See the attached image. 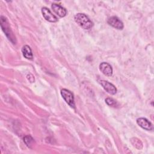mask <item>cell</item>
<instances>
[{
	"instance_id": "obj_1",
	"label": "cell",
	"mask_w": 154,
	"mask_h": 154,
	"mask_svg": "<svg viewBox=\"0 0 154 154\" xmlns=\"http://www.w3.org/2000/svg\"><path fill=\"white\" fill-rule=\"evenodd\" d=\"M74 19L77 24L84 29H90L93 26L91 20L84 13H77Z\"/></svg>"
},
{
	"instance_id": "obj_2",
	"label": "cell",
	"mask_w": 154,
	"mask_h": 154,
	"mask_svg": "<svg viewBox=\"0 0 154 154\" xmlns=\"http://www.w3.org/2000/svg\"><path fill=\"white\" fill-rule=\"evenodd\" d=\"M0 23H1V27L5 33V35L8 38V39L13 44L16 43V38L15 36L13 35V33L10 29V27L9 26L8 22L6 17H5L3 16H1L0 18Z\"/></svg>"
},
{
	"instance_id": "obj_3",
	"label": "cell",
	"mask_w": 154,
	"mask_h": 154,
	"mask_svg": "<svg viewBox=\"0 0 154 154\" xmlns=\"http://www.w3.org/2000/svg\"><path fill=\"white\" fill-rule=\"evenodd\" d=\"M61 95L66 102L72 108H75V100L73 93L69 90L63 88L61 90Z\"/></svg>"
},
{
	"instance_id": "obj_4",
	"label": "cell",
	"mask_w": 154,
	"mask_h": 154,
	"mask_svg": "<svg viewBox=\"0 0 154 154\" xmlns=\"http://www.w3.org/2000/svg\"><path fill=\"white\" fill-rule=\"evenodd\" d=\"M99 83L102 86L106 91L111 94H115L117 93V88L116 87L109 82L105 80H100L99 81Z\"/></svg>"
},
{
	"instance_id": "obj_5",
	"label": "cell",
	"mask_w": 154,
	"mask_h": 154,
	"mask_svg": "<svg viewBox=\"0 0 154 154\" xmlns=\"http://www.w3.org/2000/svg\"><path fill=\"white\" fill-rule=\"evenodd\" d=\"M42 13L43 17L50 22H56L58 21L57 17L54 15L50 10L46 7H43L42 8Z\"/></svg>"
},
{
	"instance_id": "obj_6",
	"label": "cell",
	"mask_w": 154,
	"mask_h": 154,
	"mask_svg": "<svg viewBox=\"0 0 154 154\" xmlns=\"http://www.w3.org/2000/svg\"><path fill=\"white\" fill-rule=\"evenodd\" d=\"M137 124L143 129L147 130V131H152L153 129V125L149 122L147 119L141 117L138 118L137 120Z\"/></svg>"
},
{
	"instance_id": "obj_7",
	"label": "cell",
	"mask_w": 154,
	"mask_h": 154,
	"mask_svg": "<svg viewBox=\"0 0 154 154\" xmlns=\"http://www.w3.org/2000/svg\"><path fill=\"white\" fill-rule=\"evenodd\" d=\"M108 23L117 29H122L124 27L123 22L116 16H112L108 19Z\"/></svg>"
},
{
	"instance_id": "obj_8",
	"label": "cell",
	"mask_w": 154,
	"mask_h": 154,
	"mask_svg": "<svg viewBox=\"0 0 154 154\" xmlns=\"http://www.w3.org/2000/svg\"><path fill=\"white\" fill-rule=\"evenodd\" d=\"M99 70L107 76H111L112 75V68L111 65L106 62H102L99 64Z\"/></svg>"
},
{
	"instance_id": "obj_9",
	"label": "cell",
	"mask_w": 154,
	"mask_h": 154,
	"mask_svg": "<svg viewBox=\"0 0 154 154\" xmlns=\"http://www.w3.org/2000/svg\"><path fill=\"white\" fill-rule=\"evenodd\" d=\"M51 8L54 12L60 17H63L67 14V10L58 4H52Z\"/></svg>"
},
{
	"instance_id": "obj_10",
	"label": "cell",
	"mask_w": 154,
	"mask_h": 154,
	"mask_svg": "<svg viewBox=\"0 0 154 154\" xmlns=\"http://www.w3.org/2000/svg\"><path fill=\"white\" fill-rule=\"evenodd\" d=\"M22 52L25 58L28 60H32L33 55L32 50L28 45H24L22 48Z\"/></svg>"
},
{
	"instance_id": "obj_11",
	"label": "cell",
	"mask_w": 154,
	"mask_h": 154,
	"mask_svg": "<svg viewBox=\"0 0 154 154\" xmlns=\"http://www.w3.org/2000/svg\"><path fill=\"white\" fill-rule=\"evenodd\" d=\"M23 141L29 148H32V146H33L34 143H35L34 139L30 135L25 136L23 138Z\"/></svg>"
},
{
	"instance_id": "obj_12",
	"label": "cell",
	"mask_w": 154,
	"mask_h": 154,
	"mask_svg": "<svg viewBox=\"0 0 154 154\" xmlns=\"http://www.w3.org/2000/svg\"><path fill=\"white\" fill-rule=\"evenodd\" d=\"M131 143L133 144V146L134 147H135L137 149H138L139 150L142 149L143 144L139 139H138L137 138H133L131 139Z\"/></svg>"
},
{
	"instance_id": "obj_13",
	"label": "cell",
	"mask_w": 154,
	"mask_h": 154,
	"mask_svg": "<svg viewBox=\"0 0 154 154\" xmlns=\"http://www.w3.org/2000/svg\"><path fill=\"white\" fill-rule=\"evenodd\" d=\"M105 102L106 103V104L110 106H112V107H116L117 105V102L114 100L112 98H110V97H108L105 99Z\"/></svg>"
},
{
	"instance_id": "obj_14",
	"label": "cell",
	"mask_w": 154,
	"mask_h": 154,
	"mask_svg": "<svg viewBox=\"0 0 154 154\" xmlns=\"http://www.w3.org/2000/svg\"><path fill=\"white\" fill-rule=\"evenodd\" d=\"M26 78L30 82H34V77L32 74H31V73L28 74L27 76H26Z\"/></svg>"
}]
</instances>
